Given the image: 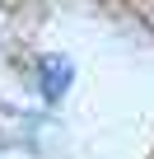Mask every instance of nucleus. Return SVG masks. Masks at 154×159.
Returning <instances> with one entry per match:
<instances>
[{
  "label": "nucleus",
  "instance_id": "f257e3e1",
  "mask_svg": "<svg viewBox=\"0 0 154 159\" xmlns=\"http://www.w3.org/2000/svg\"><path fill=\"white\" fill-rule=\"evenodd\" d=\"M70 84H75V61L70 56H61V52L37 56V89H42L47 103H61L70 94Z\"/></svg>",
  "mask_w": 154,
  "mask_h": 159
}]
</instances>
